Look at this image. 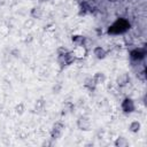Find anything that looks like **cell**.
Masks as SVG:
<instances>
[{
  "instance_id": "cell-1",
  "label": "cell",
  "mask_w": 147,
  "mask_h": 147,
  "mask_svg": "<svg viewBox=\"0 0 147 147\" xmlns=\"http://www.w3.org/2000/svg\"><path fill=\"white\" fill-rule=\"evenodd\" d=\"M129 29H130V23L124 18H118L109 26L108 33L109 34H119V33L126 32Z\"/></svg>"
},
{
  "instance_id": "cell-2",
  "label": "cell",
  "mask_w": 147,
  "mask_h": 147,
  "mask_svg": "<svg viewBox=\"0 0 147 147\" xmlns=\"http://www.w3.org/2000/svg\"><path fill=\"white\" fill-rule=\"evenodd\" d=\"M76 125L78 127V130L80 131H84V132H87L91 130L92 127V123H91V119L88 116L86 115H82L77 118V122H76Z\"/></svg>"
},
{
  "instance_id": "cell-3",
  "label": "cell",
  "mask_w": 147,
  "mask_h": 147,
  "mask_svg": "<svg viewBox=\"0 0 147 147\" xmlns=\"http://www.w3.org/2000/svg\"><path fill=\"white\" fill-rule=\"evenodd\" d=\"M57 61H59V63H60L62 67H63V65H70V64H72V63L76 61V57H75L72 51H71V52L68 51V52H65L64 54H59Z\"/></svg>"
},
{
  "instance_id": "cell-4",
  "label": "cell",
  "mask_w": 147,
  "mask_h": 147,
  "mask_svg": "<svg viewBox=\"0 0 147 147\" xmlns=\"http://www.w3.org/2000/svg\"><path fill=\"white\" fill-rule=\"evenodd\" d=\"M63 130H64V125L63 123L61 122H56L54 123V125L52 126V130H51V138L52 139H60L63 134Z\"/></svg>"
},
{
  "instance_id": "cell-5",
  "label": "cell",
  "mask_w": 147,
  "mask_h": 147,
  "mask_svg": "<svg viewBox=\"0 0 147 147\" xmlns=\"http://www.w3.org/2000/svg\"><path fill=\"white\" fill-rule=\"evenodd\" d=\"M122 110L126 114H130V113H133L136 110V105H134V101L131 99V98H125L123 101H122Z\"/></svg>"
},
{
  "instance_id": "cell-6",
  "label": "cell",
  "mask_w": 147,
  "mask_h": 147,
  "mask_svg": "<svg viewBox=\"0 0 147 147\" xmlns=\"http://www.w3.org/2000/svg\"><path fill=\"white\" fill-rule=\"evenodd\" d=\"M76 60H83L86 55H87V48L84 46V45H80V46H76L72 51Z\"/></svg>"
},
{
  "instance_id": "cell-7",
  "label": "cell",
  "mask_w": 147,
  "mask_h": 147,
  "mask_svg": "<svg viewBox=\"0 0 147 147\" xmlns=\"http://www.w3.org/2000/svg\"><path fill=\"white\" fill-rule=\"evenodd\" d=\"M145 55H146V51L144 48H136L130 52V57L133 61H140L145 57Z\"/></svg>"
},
{
  "instance_id": "cell-8",
  "label": "cell",
  "mask_w": 147,
  "mask_h": 147,
  "mask_svg": "<svg viewBox=\"0 0 147 147\" xmlns=\"http://www.w3.org/2000/svg\"><path fill=\"white\" fill-rule=\"evenodd\" d=\"M129 83H130V75H129L127 72H123V74L118 75L117 78H116V84H117L119 87H124V86H126Z\"/></svg>"
},
{
  "instance_id": "cell-9",
  "label": "cell",
  "mask_w": 147,
  "mask_h": 147,
  "mask_svg": "<svg viewBox=\"0 0 147 147\" xmlns=\"http://www.w3.org/2000/svg\"><path fill=\"white\" fill-rule=\"evenodd\" d=\"M42 14H44V10L40 6H34L30 10V16L33 20H40L42 17Z\"/></svg>"
},
{
  "instance_id": "cell-10",
  "label": "cell",
  "mask_w": 147,
  "mask_h": 147,
  "mask_svg": "<svg viewBox=\"0 0 147 147\" xmlns=\"http://www.w3.org/2000/svg\"><path fill=\"white\" fill-rule=\"evenodd\" d=\"M83 85H84V87L85 88H87L88 91H94L95 88H96V83H95V80H94V78H93V76H90V77H86L85 79H84V83H83Z\"/></svg>"
},
{
  "instance_id": "cell-11",
  "label": "cell",
  "mask_w": 147,
  "mask_h": 147,
  "mask_svg": "<svg viewBox=\"0 0 147 147\" xmlns=\"http://www.w3.org/2000/svg\"><path fill=\"white\" fill-rule=\"evenodd\" d=\"M93 55H94L98 60H103V59L107 56V51H106L103 47H101V46H96V47H94V49H93Z\"/></svg>"
},
{
  "instance_id": "cell-12",
  "label": "cell",
  "mask_w": 147,
  "mask_h": 147,
  "mask_svg": "<svg viewBox=\"0 0 147 147\" xmlns=\"http://www.w3.org/2000/svg\"><path fill=\"white\" fill-rule=\"evenodd\" d=\"M141 129V123L139 121H132L129 124V131L132 133H138Z\"/></svg>"
},
{
  "instance_id": "cell-13",
  "label": "cell",
  "mask_w": 147,
  "mask_h": 147,
  "mask_svg": "<svg viewBox=\"0 0 147 147\" xmlns=\"http://www.w3.org/2000/svg\"><path fill=\"white\" fill-rule=\"evenodd\" d=\"M93 78H94L96 85H99V84H103V83L106 82V79H107L105 72H102V71H98V72H95L94 76H93Z\"/></svg>"
},
{
  "instance_id": "cell-14",
  "label": "cell",
  "mask_w": 147,
  "mask_h": 147,
  "mask_svg": "<svg viewBox=\"0 0 147 147\" xmlns=\"http://www.w3.org/2000/svg\"><path fill=\"white\" fill-rule=\"evenodd\" d=\"M114 145L116 147H127L129 146V140L124 137H118V138H116Z\"/></svg>"
},
{
  "instance_id": "cell-15",
  "label": "cell",
  "mask_w": 147,
  "mask_h": 147,
  "mask_svg": "<svg viewBox=\"0 0 147 147\" xmlns=\"http://www.w3.org/2000/svg\"><path fill=\"white\" fill-rule=\"evenodd\" d=\"M71 40H72V42H74L76 46H80V45H84L85 38H84L83 36H79V34H77V36H72Z\"/></svg>"
},
{
  "instance_id": "cell-16",
  "label": "cell",
  "mask_w": 147,
  "mask_h": 147,
  "mask_svg": "<svg viewBox=\"0 0 147 147\" xmlns=\"http://www.w3.org/2000/svg\"><path fill=\"white\" fill-rule=\"evenodd\" d=\"M25 111V105L23 102H18L16 106H15V113L17 115H23Z\"/></svg>"
},
{
  "instance_id": "cell-17",
  "label": "cell",
  "mask_w": 147,
  "mask_h": 147,
  "mask_svg": "<svg viewBox=\"0 0 147 147\" xmlns=\"http://www.w3.org/2000/svg\"><path fill=\"white\" fill-rule=\"evenodd\" d=\"M34 107H36V109H42V108L45 107V100H44L42 98L38 99V100L36 101V105H34Z\"/></svg>"
},
{
  "instance_id": "cell-18",
  "label": "cell",
  "mask_w": 147,
  "mask_h": 147,
  "mask_svg": "<svg viewBox=\"0 0 147 147\" xmlns=\"http://www.w3.org/2000/svg\"><path fill=\"white\" fill-rule=\"evenodd\" d=\"M33 24H34V20H33V18H28V20L23 23V26H24L25 29H30V28L33 26Z\"/></svg>"
},
{
  "instance_id": "cell-19",
  "label": "cell",
  "mask_w": 147,
  "mask_h": 147,
  "mask_svg": "<svg viewBox=\"0 0 147 147\" xmlns=\"http://www.w3.org/2000/svg\"><path fill=\"white\" fill-rule=\"evenodd\" d=\"M9 33V28L8 26H1L0 28V34H2L3 37H6Z\"/></svg>"
},
{
  "instance_id": "cell-20",
  "label": "cell",
  "mask_w": 147,
  "mask_h": 147,
  "mask_svg": "<svg viewBox=\"0 0 147 147\" xmlns=\"http://www.w3.org/2000/svg\"><path fill=\"white\" fill-rule=\"evenodd\" d=\"M61 87H62L61 84H57L56 86H54V87H53V93H59L60 90H61Z\"/></svg>"
},
{
  "instance_id": "cell-21",
  "label": "cell",
  "mask_w": 147,
  "mask_h": 147,
  "mask_svg": "<svg viewBox=\"0 0 147 147\" xmlns=\"http://www.w3.org/2000/svg\"><path fill=\"white\" fill-rule=\"evenodd\" d=\"M145 75H146V71L144 70L142 72H140V74H138V77H139L140 79H142V80H145Z\"/></svg>"
},
{
  "instance_id": "cell-22",
  "label": "cell",
  "mask_w": 147,
  "mask_h": 147,
  "mask_svg": "<svg viewBox=\"0 0 147 147\" xmlns=\"http://www.w3.org/2000/svg\"><path fill=\"white\" fill-rule=\"evenodd\" d=\"M129 37H130V36H129ZM125 42H126V44H127V42H130V44H131V42H132V38H131V37H130V38L125 37Z\"/></svg>"
},
{
  "instance_id": "cell-23",
  "label": "cell",
  "mask_w": 147,
  "mask_h": 147,
  "mask_svg": "<svg viewBox=\"0 0 147 147\" xmlns=\"http://www.w3.org/2000/svg\"><path fill=\"white\" fill-rule=\"evenodd\" d=\"M6 3V0H0V6H3Z\"/></svg>"
},
{
  "instance_id": "cell-24",
  "label": "cell",
  "mask_w": 147,
  "mask_h": 147,
  "mask_svg": "<svg viewBox=\"0 0 147 147\" xmlns=\"http://www.w3.org/2000/svg\"><path fill=\"white\" fill-rule=\"evenodd\" d=\"M39 2H47V1H49V0H38Z\"/></svg>"
}]
</instances>
